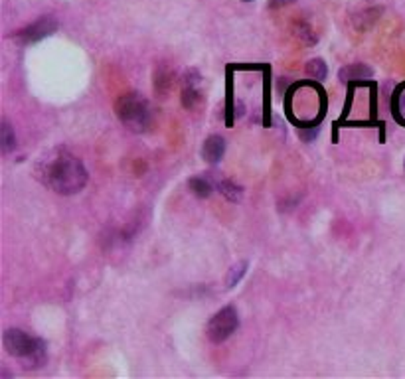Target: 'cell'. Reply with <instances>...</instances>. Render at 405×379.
<instances>
[{
    "instance_id": "obj_5",
    "label": "cell",
    "mask_w": 405,
    "mask_h": 379,
    "mask_svg": "<svg viewBox=\"0 0 405 379\" xmlns=\"http://www.w3.org/2000/svg\"><path fill=\"white\" fill-rule=\"evenodd\" d=\"M55 30H57V22L52 16H42L36 20L34 24H30L26 28H22L20 32L14 34V40L18 42L20 46H30V44H36L44 38L52 36Z\"/></svg>"
},
{
    "instance_id": "obj_20",
    "label": "cell",
    "mask_w": 405,
    "mask_h": 379,
    "mask_svg": "<svg viewBox=\"0 0 405 379\" xmlns=\"http://www.w3.org/2000/svg\"><path fill=\"white\" fill-rule=\"evenodd\" d=\"M404 166H405V162H404Z\"/></svg>"
},
{
    "instance_id": "obj_12",
    "label": "cell",
    "mask_w": 405,
    "mask_h": 379,
    "mask_svg": "<svg viewBox=\"0 0 405 379\" xmlns=\"http://www.w3.org/2000/svg\"><path fill=\"white\" fill-rule=\"evenodd\" d=\"M0 148H2V154H9L16 148V135L6 119L2 120V129H0Z\"/></svg>"
},
{
    "instance_id": "obj_3",
    "label": "cell",
    "mask_w": 405,
    "mask_h": 379,
    "mask_svg": "<svg viewBox=\"0 0 405 379\" xmlns=\"http://www.w3.org/2000/svg\"><path fill=\"white\" fill-rule=\"evenodd\" d=\"M119 120L133 132H145L152 125V107L140 93L129 91L121 95L115 105Z\"/></svg>"
},
{
    "instance_id": "obj_9",
    "label": "cell",
    "mask_w": 405,
    "mask_h": 379,
    "mask_svg": "<svg viewBox=\"0 0 405 379\" xmlns=\"http://www.w3.org/2000/svg\"><path fill=\"white\" fill-rule=\"evenodd\" d=\"M372 75H374V69L366 64H352L342 67L338 79L342 84H352L354 79H364V77H372Z\"/></svg>"
},
{
    "instance_id": "obj_10",
    "label": "cell",
    "mask_w": 405,
    "mask_h": 379,
    "mask_svg": "<svg viewBox=\"0 0 405 379\" xmlns=\"http://www.w3.org/2000/svg\"><path fill=\"white\" fill-rule=\"evenodd\" d=\"M216 188H218V192H220L226 200H230L233 204L241 202V198H243V188L233 184L231 180H218V182H216Z\"/></svg>"
},
{
    "instance_id": "obj_11",
    "label": "cell",
    "mask_w": 405,
    "mask_h": 379,
    "mask_svg": "<svg viewBox=\"0 0 405 379\" xmlns=\"http://www.w3.org/2000/svg\"><path fill=\"white\" fill-rule=\"evenodd\" d=\"M293 34H295L296 40H301V44H304V46H314L318 42V36L314 34V30L303 20H296L293 24Z\"/></svg>"
},
{
    "instance_id": "obj_2",
    "label": "cell",
    "mask_w": 405,
    "mask_h": 379,
    "mask_svg": "<svg viewBox=\"0 0 405 379\" xmlns=\"http://www.w3.org/2000/svg\"><path fill=\"white\" fill-rule=\"evenodd\" d=\"M2 344L10 356L18 358L26 370L42 368L46 361V342L42 338H32L18 328H9L2 336Z\"/></svg>"
},
{
    "instance_id": "obj_17",
    "label": "cell",
    "mask_w": 405,
    "mask_h": 379,
    "mask_svg": "<svg viewBox=\"0 0 405 379\" xmlns=\"http://www.w3.org/2000/svg\"><path fill=\"white\" fill-rule=\"evenodd\" d=\"M318 132H321L318 127H311V129L299 130V137H301V140H304V142H311V140H314L318 137Z\"/></svg>"
},
{
    "instance_id": "obj_8",
    "label": "cell",
    "mask_w": 405,
    "mask_h": 379,
    "mask_svg": "<svg viewBox=\"0 0 405 379\" xmlns=\"http://www.w3.org/2000/svg\"><path fill=\"white\" fill-rule=\"evenodd\" d=\"M226 154V139L220 135H212L208 137L202 147V157L206 162L210 164H218L221 158Z\"/></svg>"
},
{
    "instance_id": "obj_6",
    "label": "cell",
    "mask_w": 405,
    "mask_h": 379,
    "mask_svg": "<svg viewBox=\"0 0 405 379\" xmlns=\"http://www.w3.org/2000/svg\"><path fill=\"white\" fill-rule=\"evenodd\" d=\"M202 75L198 69H188L184 75H182V107L186 111H192L196 109L200 101H202L204 91H202Z\"/></svg>"
},
{
    "instance_id": "obj_7",
    "label": "cell",
    "mask_w": 405,
    "mask_h": 379,
    "mask_svg": "<svg viewBox=\"0 0 405 379\" xmlns=\"http://www.w3.org/2000/svg\"><path fill=\"white\" fill-rule=\"evenodd\" d=\"M152 85H155V93L160 99H166L172 87H174V69L168 64L157 65L155 75H152Z\"/></svg>"
},
{
    "instance_id": "obj_19",
    "label": "cell",
    "mask_w": 405,
    "mask_h": 379,
    "mask_svg": "<svg viewBox=\"0 0 405 379\" xmlns=\"http://www.w3.org/2000/svg\"><path fill=\"white\" fill-rule=\"evenodd\" d=\"M243 2H251V0H243Z\"/></svg>"
},
{
    "instance_id": "obj_15",
    "label": "cell",
    "mask_w": 405,
    "mask_h": 379,
    "mask_svg": "<svg viewBox=\"0 0 405 379\" xmlns=\"http://www.w3.org/2000/svg\"><path fill=\"white\" fill-rule=\"evenodd\" d=\"M306 74L314 77L316 81H323V79H326V75H328V67L324 64V60L316 57V60H311L306 64Z\"/></svg>"
},
{
    "instance_id": "obj_14",
    "label": "cell",
    "mask_w": 405,
    "mask_h": 379,
    "mask_svg": "<svg viewBox=\"0 0 405 379\" xmlns=\"http://www.w3.org/2000/svg\"><path fill=\"white\" fill-rule=\"evenodd\" d=\"M392 111L401 125H405V84L399 85L394 93V103H392Z\"/></svg>"
},
{
    "instance_id": "obj_16",
    "label": "cell",
    "mask_w": 405,
    "mask_h": 379,
    "mask_svg": "<svg viewBox=\"0 0 405 379\" xmlns=\"http://www.w3.org/2000/svg\"><path fill=\"white\" fill-rule=\"evenodd\" d=\"M248 267H249L248 261H240L238 265H233V267L230 268V273H228V281H226L228 288H233L235 285H238V283H240L241 278L245 277V273H248Z\"/></svg>"
},
{
    "instance_id": "obj_4",
    "label": "cell",
    "mask_w": 405,
    "mask_h": 379,
    "mask_svg": "<svg viewBox=\"0 0 405 379\" xmlns=\"http://www.w3.org/2000/svg\"><path fill=\"white\" fill-rule=\"evenodd\" d=\"M238 326H240L238 310H235L233 306H226V308L218 310V312L210 318V322L206 326V336H208L210 342L221 344L226 342L231 334L238 330Z\"/></svg>"
},
{
    "instance_id": "obj_1",
    "label": "cell",
    "mask_w": 405,
    "mask_h": 379,
    "mask_svg": "<svg viewBox=\"0 0 405 379\" xmlns=\"http://www.w3.org/2000/svg\"><path fill=\"white\" fill-rule=\"evenodd\" d=\"M36 178L55 194L74 196L82 192L89 174L82 160L65 148H54L36 162Z\"/></svg>"
},
{
    "instance_id": "obj_13",
    "label": "cell",
    "mask_w": 405,
    "mask_h": 379,
    "mask_svg": "<svg viewBox=\"0 0 405 379\" xmlns=\"http://www.w3.org/2000/svg\"><path fill=\"white\" fill-rule=\"evenodd\" d=\"M188 188H190V192H192L194 196H198V198H210V196H212V182H210L208 178H200V176L190 178V180H188Z\"/></svg>"
},
{
    "instance_id": "obj_18",
    "label": "cell",
    "mask_w": 405,
    "mask_h": 379,
    "mask_svg": "<svg viewBox=\"0 0 405 379\" xmlns=\"http://www.w3.org/2000/svg\"><path fill=\"white\" fill-rule=\"evenodd\" d=\"M291 2H293V0H271V2H269V6H271V9H281V6L291 4Z\"/></svg>"
}]
</instances>
